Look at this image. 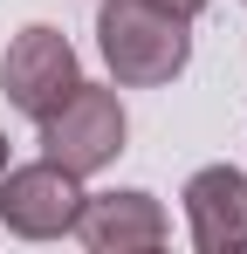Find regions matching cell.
Masks as SVG:
<instances>
[{"instance_id":"1","label":"cell","mask_w":247,"mask_h":254,"mask_svg":"<svg viewBox=\"0 0 247 254\" xmlns=\"http://www.w3.org/2000/svg\"><path fill=\"white\" fill-rule=\"evenodd\" d=\"M96 55L117 89H165L192 62V21L151 0H103L96 7Z\"/></svg>"},{"instance_id":"2","label":"cell","mask_w":247,"mask_h":254,"mask_svg":"<svg viewBox=\"0 0 247 254\" xmlns=\"http://www.w3.org/2000/svg\"><path fill=\"white\" fill-rule=\"evenodd\" d=\"M41 158H55L62 172H76V179H89V172L117 165L124 137H130V117H124V96L103 83H76L48 117H41Z\"/></svg>"},{"instance_id":"3","label":"cell","mask_w":247,"mask_h":254,"mask_svg":"<svg viewBox=\"0 0 247 254\" xmlns=\"http://www.w3.org/2000/svg\"><path fill=\"white\" fill-rule=\"evenodd\" d=\"M76 83H82V62H76V48H69V35L48 28V21H28V28L7 42V55H0V96H7L28 124H41Z\"/></svg>"},{"instance_id":"4","label":"cell","mask_w":247,"mask_h":254,"mask_svg":"<svg viewBox=\"0 0 247 254\" xmlns=\"http://www.w3.org/2000/svg\"><path fill=\"white\" fill-rule=\"evenodd\" d=\"M82 213V179L62 172L55 158L0 172V227L14 241H62Z\"/></svg>"},{"instance_id":"5","label":"cell","mask_w":247,"mask_h":254,"mask_svg":"<svg viewBox=\"0 0 247 254\" xmlns=\"http://www.w3.org/2000/svg\"><path fill=\"white\" fill-rule=\"evenodd\" d=\"M69 234L89 254H144V248L172 241V213L151 192H137V186H124V192H82V213H76Z\"/></svg>"},{"instance_id":"6","label":"cell","mask_w":247,"mask_h":254,"mask_svg":"<svg viewBox=\"0 0 247 254\" xmlns=\"http://www.w3.org/2000/svg\"><path fill=\"white\" fill-rule=\"evenodd\" d=\"M179 206H185V234L199 254L247 248V172L241 165H199L185 179Z\"/></svg>"},{"instance_id":"7","label":"cell","mask_w":247,"mask_h":254,"mask_svg":"<svg viewBox=\"0 0 247 254\" xmlns=\"http://www.w3.org/2000/svg\"><path fill=\"white\" fill-rule=\"evenodd\" d=\"M151 7H165V14H179V21H199L213 0H151Z\"/></svg>"},{"instance_id":"8","label":"cell","mask_w":247,"mask_h":254,"mask_svg":"<svg viewBox=\"0 0 247 254\" xmlns=\"http://www.w3.org/2000/svg\"><path fill=\"white\" fill-rule=\"evenodd\" d=\"M7 165H14V144H7V130H0V172H7Z\"/></svg>"},{"instance_id":"9","label":"cell","mask_w":247,"mask_h":254,"mask_svg":"<svg viewBox=\"0 0 247 254\" xmlns=\"http://www.w3.org/2000/svg\"><path fill=\"white\" fill-rule=\"evenodd\" d=\"M241 7H247V0H241Z\"/></svg>"}]
</instances>
